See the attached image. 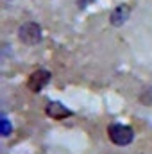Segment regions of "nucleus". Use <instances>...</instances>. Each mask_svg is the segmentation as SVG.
Instances as JSON below:
<instances>
[{
    "label": "nucleus",
    "mask_w": 152,
    "mask_h": 154,
    "mask_svg": "<svg viewBox=\"0 0 152 154\" xmlns=\"http://www.w3.org/2000/svg\"><path fill=\"white\" fill-rule=\"evenodd\" d=\"M2 134L4 136L9 134V124H7V120H2Z\"/></svg>",
    "instance_id": "423d86ee"
},
{
    "label": "nucleus",
    "mask_w": 152,
    "mask_h": 154,
    "mask_svg": "<svg viewBox=\"0 0 152 154\" xmlns=\"http://www.w3.org/2000/svg\"><path fill=\"white\" fill-rule=\"evenodd\" d=\"M18 38L23 45H38L41 41V27L34 22H27L18 29Z\"/></svg>",
    "instance_id": "f03ea898"
},
{
    "label": "nucleus",
    "mask_w": 152,
    "mask_h": 154,
    "mask_svg": "<svg viewBox=\"0 0 152 154\" xmlns=\"http://www.w3.org/2000/svg\"><path fill=\"white\" fill-rule=\"evenodd\" d=\"M129 16H131V5L120 4L113 13H111L109 22H111V25H114V27H120V25H123V23L129 20Z\"/></svg>",
    "instance_id": "39448f33"
},
{
    "label": "nucleus",
    "mask_w": 152,
    "mask_h": 154,
    "mask_svg": "<svg viewBox=\"0 0 152 154\" xmlns=\"http://www.w3.org/2000/svg\"><path fill=\"white\" fill-rule=\"evenodd\" d=\"M50 81V72L48 70H36L32 72L29 79H27V88L32 91V93H39Z\"/></svg>",
    "instance_id": "7ed1b4c3"
},
{
    "label": "nucleus",
    "mask_w": 152,
    "mask_h": 154,
    "mask_svg": "<svg viewBox=\"0 0 152 154\" xmlns=\"http://www.w3.org/2000/svg\"><path fill=\"white\" fill-rule=\"evenodd\" d=\"M108 136L114 145L125 147L134 140V131L127 125H122V124H111L108 127Z\"/></svg>",
    "instance_id": "f257e3e1"
},
{
    "label": "nucleus",
    "mask_w": 152,
    "mask_h": 154,
    "mask_svg": "<svg viewBox=\"0 0 152 154\" xmlns=\"http://www.w3.org/2000/svg\"><path fill=\"white\" fill-rule=\"evenodd\" d=\"M45 113H47V116H50L54 120H63V118L72 116V111L66 106H63L61 102H48L45 108Z\"/></svg>",
    "instance_id": "20e7f679"
},
{
    "label": "nucleus",
    "mask_w": 152,
    "mask_h": 154,
    "mask_svg": "<svg viewBox=\"0 0 152 154\" xmlns=\"http://www.w3.org/2000/svg\"><path fill=\"white\" fill-rule=\"evenodd\" d=\"M93 0H79V7H84V5H88V4H91Z\"/></svg>",
    "instance_id": "0eeeda50"
}]
</instances>
